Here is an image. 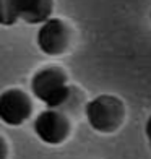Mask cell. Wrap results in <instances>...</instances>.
<instances>
[{
	"label": "cell",
	"mask_w": 151,
	"mask_h": 159,
	"mask_svg": "<svg viewBox=\"0 0 151 159\" xmlns=\"http://www.w3.org/2000/svg\"><path fill=\"white\" fill-rule=\"evenodd\" d=\"M30 93L44 106V109L65 111V106L73 96V88L70 84L67 70L62 65L46 63L31 75Z\"/></svg>",
	"instance_id": "obj_1"
},
{
	"label": "cell",
	"mask_w": 151,
	"mask_h": 159,
	"mask_svg": "<svg viewBox=\"0 0 151 159\" xmlns=\"http://www.w3.org/2000/svg\"><path fill=\"white\" fill-rule=\"evenodd\" d=\"M83 114L88 127L103 136H111L120 132L128 115L124 99L112 93H103L86 101Z\"/></svg>",
	"instance_id": "obj_2"
},
{
	"label": "cell",
	"mask_w": 151,
	"mask_h": 159,
	"mask_svg": "<svg viewBox=\"0 0 151 159\" xmlns=\"http://www.w3.org/2000/svg\"><path fill=\"white\" fill-rule=\"evenodd\" d=\"M54 0H0L2 26L26 23L41 26L54 16Z\"/></svg>",
	"instance_id": "obj_3"
},
{
	"label": "cell",
	"mask_w": 151,
	"mask_h": 159,
	"mask_svg": "<svg viewBox=\"0 0 151 159\" xmlns=\"http://www.w3.org/2000/svg\"><path fill=\"white\" fill-rule=\"evenodd\" d=\"M33 132L46 146H62L65 144L73 132L71 119L60 109H42L33 119Z\"/></svg>",
	"instance_id": "obj_4"
},
{
	"label": "cell",
	"mask_w": 151,
	"mask_h": 159,
	"mask_svg": "<svg viewBox=\"0 0 151 159\" xmlns=\"http://www.w3.org/2000/svg\"><path fill=\"white\" fill-rule=\"evenodd\" d=\"M34 41L42 55L57 59L70 50L71 42H73V30L67 20L52 16L46 23L38 26Z\"/></svg>",
	"instance_id": "obj_5"
},
{
	"label": "cell",
	"mask_w": 151,
	"mask_h": 159,
	"mask_svg": "<svg viewBox=\"0 0 151 159\" xmlns=\"http://www.w3.org/2000/svg\"><path fill=\"white\" fill-rule=\"evenodd\" d=\"M34 117V98L30 91L10 86L0 93V120L3 125L18 128Z\"/></svg>",
	"instance_id": "obj_6"
},
{
	"label": "cell",
	"mask_w": 151,
	"mask_h": 159,
	"mask_svg": "<svg viewBox=\"0 0 151 159\" xmlns=\"http://www.w3.org/2000/svg\"><path fill=\"white\" fill-rule=\"evenodd\" d=\"M10 157V143L7 136L2 133L0 135V159H8Z\"/></svg>",
	"instance_id": "obj_7"
},
{
	"label": "cell",
	"mask_w": 151,
	"mask_h": 159,
	"mask_svg": "<svg viewBox=\"0 0 151 159\" xmlns=\"http://www.w3.org/2000/svg\"><path fill=\"white\" fill-rule=\"evenodd\" d=\"M143 135H145V140H146L149 154H151V114L148 115L146 120H145V125H143Z\"/></svg>",
	"instance_id": "obj_8"
},
{
	"label": "cell",
	"mask_w": 151,
	"mask_h": 159,
	"mask_svg": "<svg viewBox=\"0 0 151 159\" xmlns=\"http://www.w3.org/2000/svg\"><path fill=\"white\" fill-rule=\"evenodd\" d=\"M149 25H151V8H149Z\"/></svg>",
	"instance_id": "obj_9"
}]
</instances>
